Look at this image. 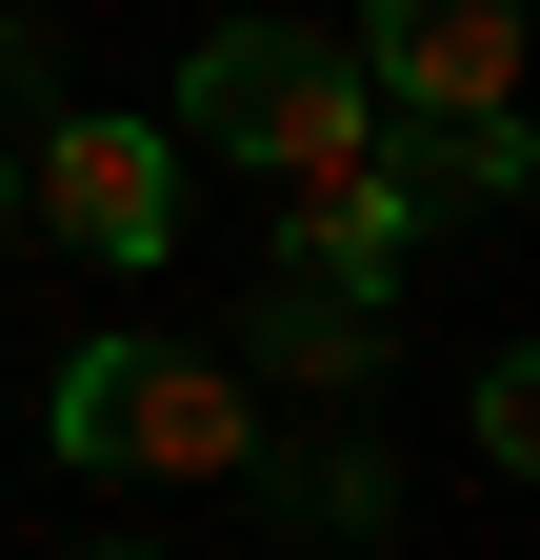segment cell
Returning a JSON list of instances; mask_svg holds the SVG:
<instances>
[{"label":"cell","instance_id":"6da1fadb","mask_svg":"<svg viewBox=\"0 0 540 560\" xmlns=\"http://www.w3.org/2000/svg\"><path fill=\"white\" fill-rule=\"evenodd\" d=\"M40 441L81 480H260V381L200 340H81L40 381Z\"/></svg>","mask_w":540,"mask_h":560},{"label":"cell","instance_id":"7a4b0ae2","mask_svg":"<svg viewBox=\"0 0 540 560\" xmlns=\"http://www.w3.org/2000/svg\"><path fill=\"white\" fill-rule=\"evenodd\" d=\"M161 140L180 161H260V180H341V161H380V101H361V60L341 40H301V21H221L180 60V101H161Z\"/></svg>","mask_w":540,"mask_h":560},{"label":"cell","instance_id":"3957f363","mask_svg":"<svg viewBox=\"0 0 540 560\" xmlns=\"http://www.w3.org/2000/svg\"><path fill=\"white\" fill-rule=\"evenodd\" d=\"M21 221H60L81 260H120V280H141V260L180 241V140H161V120H120V101L40 120V140H21Z\"/></svg>","mask_w":540,"mask_h":560},{"label":"cell","instance_id":"277c9868","mask_svg":"<svg viewBox=\"0 0 540 560\" xmlns=\"http://www.w3.org/2000/svg\"><path fill=\"white\" fill-rule=\"evenodd\" d=\"M361 101H380V140L400 120H520V0H361Z\"/></svg>","mask_w":540,"mask_h":560},{"label":"cell","instance_id":"5b68a950","mask_svg":"<svg viewBox=\"0 0 540 560\" xmlns=\"http://www.w3.org/2000/svg\"><path fill=\"white\" fill-rule=\"evenodd\" d=\"M400 260H421V161H400V140L281 200V280H301V301H380Z\"/></svg>","mask_w":540,"mask_h":560},{"label":"cell","instance_id":"8992f818","mask_svg":"<svg viewBox=\"0 0 540 560\" xmlns=\"http://www.w3.org/2000/svg\"><path fill=\"white\" fill-rule=\"evenodd\" d=\"M260 361L281 381H380V301H301L281 280V301H260Z\"/></svg>","mask_w":540,"mask_h":560},{"label":"cell","instance_id":"52a82bcc","mask_svg":"<svg viewBox=\"0 0 540 560\" xmlns=\"http://www.w3.org/2000/svg\"><path fill=\"white\" fill-rule=\"evenodd\" d=\"M260 480H281V501H301V521H341V540L380 521V460H361V441H320V460H260Z\"/></svg>","mask_w":540,"mask_h":560},{"label":"cell","instance_id":"ba28073f","mask_svg":"<svg viewBox=\"0 0 540 560\" xmlns=\"http://www.w3.org/2000/svg\"><path fill=\"white\" fill-rule=\"evenodd\" d=\"M460 420H481V460H501V480L540 460V381H520V361H481V400H460Z\"/></svg>","mask_w":540,"mask_h":560},{"label":"cell","instance_id":"9c48e42d","mask_svg":"<svg viewBox=\"0 0 540 560\" xmlns=\"http://www.w3.org/2000/svg\"><path fill=\"white\" fill-rule=\"evenodd\" d=\"M520 161H540L520 120H460V140H441V180H460V200H520Z\"/></svg>","mask_w":540,"mask_h":560},{"label":"cell","instance_id":"30bf717a","mask_svg":"<svg viewBox=\"0 0 540 560\" xmlns=\"http://www.w3.org/2000/svg\"><path fill=\"white\" fill-rule=\"evenodd\" d=\"M0 241H21V140H0Z\"/></svg>","mask_w":540,"mask_h":560},{"label":"cell","instance_id":"8fae6325","mask_svg":"<svg viewBox=\"0 0 540 560\" xmlns=\"http://www.w3.org/2000/svg\"><path fill=\"white\" fill-rule=\"evenodd\" d=\"M101 560H161V540H101Z\"/></svg>","mask_w":540,"mask_h":560}]
</instances>
